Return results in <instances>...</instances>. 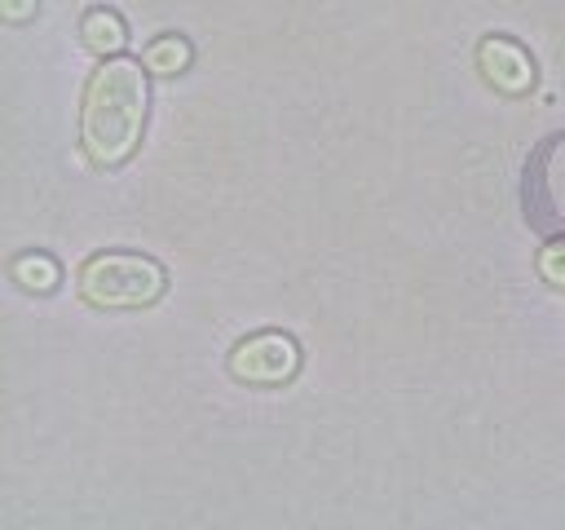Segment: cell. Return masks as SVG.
<instances>
[{
	"mask_svg": "<svg viewBox=\"0 0 565 530\" xmlns=\"http://www.w3.org/2000/svg\"><path fill=\"white\" fill-rule=\"evenodd\" d=\"M296 371H300V344L287 331H252L230 353V375L243 384L274 389V384H287Z\"/></svg>",
	"mask_w": 565,
	"mask_h": 530,
	"instance_id": "cell-3",
	"label": "cell"
},
{
	"mask_svg": "<svg viewBox=\"0 0 565 530\" xmlns=\"http://www.w3.org/2000/svg\"><path fill=\"white\" fill-rule=\"evenodd\" d=\"M477 66H481L486 84H494V88L508 93V97H521V93H530V84H534V62H530V53H525L516 40H508V35H486V40L477 44Z\"/></svg>",
	"mask_w": 565,
	"mask_h": 530,
	"instance_id": "cell-4",
	"label": "cell"
},
{
	"mask_svg": "<svg viewBox=\"0 0 565 530\" xmlns=\"http://www.w3.org/2000/svg\"><path fill=\"white\" fill-rule=\"evenodd\" d=\"M141 62H146V71L150 75H181L190 62H194V49H190V40L185 35H159V40H150L146 49H141Z\"/></svg>",
	"mask_w": 565,
	"mask_h": 530,
	"instance_id": "cell-6",
	"label": "cell"
},
{
	"mask_svg": "<svg viewBox=\"0 0 565 530\" xmlns=\"http://www.w3.org/2000/svg\"><path fill=\"white\" fill-rule=\"evenodd\" d=\"M75 287L93 309H146L168 292V269L146 252H93Z\"/></svg>",
	"mask_w": 565,
	"mask_h": 530,
	"instance_id": "cell-2",
	"label": "cell"
},
{
	"mask_svg": "<svg viewBox=\"0 0 565 530\" xmlns=\"http://www.w3.org/2000/svg\"><path fill=\"white\" fill-rule=\"evenodd\" d=\"M79 35H84V44H88L97 57H115V53H124V44H128V26H124V18H119L115 9H88V13L79 18Z\"/></svg>",
	"mask_w": 565,
	"mask_h": 530,
	"instance_id": "cell-5",
	"label": "cell"
},
{
	"mask_svg": "<svg viewBox=\"0 0 565 530\" xmlns=\"http://www.w3.org/2000/svg\"><path fill=\"white\" fill-rule=\"evenodd\" d=\"M9 274H13V283H22V287L35 292V296H49V292L62 283V265H57L49 252H22V256H13Z\"/></svg>",
	"mask_w": 565,
	"mask_h": 530,
	"instance_id": "cell-7",
	"label": "cell"
},
{
	"mask_svg": "<svg viewBox=\"0 0 565 530\" xmlns=\"http://www.w3.org/2000/svg\"><path fill=\"white\" fill-rule=\"evenodd\" d=\"M150 71L141 57H102L79 102V146L93 168H119L132 159L146 132Z\"/></svg>",
	"mask_w": 565,
	"mask_h": 530,
	"instance_id": "cell-1",
	"label": "cell"
},
{
	"mask_svg": "<svg viewBox=\"0 0 565 530\" xmlns=\"http://www.w3.org/2000/svg\"><path fill=\"white\" fill-rule=\"evenodd\" d=\"M35 4H40V0H0V13H4L9 22H26V18L35 13Z\"/></svg>",
	"mask_w": 565,
	"mask_h": 530,
	"instance_id": "cell-9",
	"label": "cell"
},
{
	"mask_svg": "<svg viewBox=\"0 0 565 530\" xmlns=\"http://www.w3.org/2000/svg\"><path fill=\"white\" fill-rule=\"evenodd\" d=\"M539 278L543 283H552V287H565V234H556V239H547L543 247H539Z\"/></svg>",
	"mask_w": 565,
	"mask_h": 530,
	"instance_id": "cell-8",
	"label": "cell"
}]
</instances>
